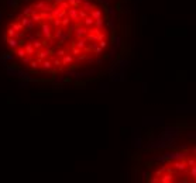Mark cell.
Returning a JSON list of instances; mask_svg holds the SVG:
<instances>
[{"mask_svg": "<svg viewBox=\"0 0 196 183\" xmlns=\"http://www.w3.org/2000/svg\"><path fill=\"white\" fill-rule=\"evenodd\" d=\"M16 34H17V31H16V30H14V28H12V27H9V28H7V37H16Z\"/></svg>", "mask_w": 196, "mask_h": 183, "instance_id": "5b68a950", "label": "cell"}, {"mask_svg": "<svg viewBox=\"0 0 196 183\" xmlns=\"http://www.w3.org/2000/svg\"><path fill=\"white\" fill-rule=\"evenodd\" d=\"M1 17H3V14H1V13H0V20H1Z\"/></svg>", "mask_w": 196, "mask_h": 183, "instance_id": "ba28073f", "label": "cell"}, {"mask_svg": "<svg viewBox=\"0 0 196 183\" xmlns=\"http://www.w3.org/2000/svg\"><path fill=\"white\" fill-rule=\"evenodd\" d=\"M4 41L7 42V45H9V48L12 51H16L17 48H19V39L16 37H7V35H4Z\"/></svg>", "mask_w": 196, "mask_h": 183, "instance_id": "7a4b0ae2", "label": "cell"}, {"mask_svg": "<svg viewBox=\"0 0 196 183\" xmlns=\"http://www.w3.org/2000/svg\"><path fill=\"white\" fill-rule=\"evenodd\" d=\"M14 4H16L14 0H9V1H7V7H12V6H14Z\"/></svg>", "mask_w": 196, "mask_h": 183, "instance_id": "8992f818", "label": "cell"}, {"mask_svg": "<svg viewBox=\"0 0 196 183\" xmlns=\"http://www.w3.org/2000/svg\"><path fill=\"white\" fill-rule=\"evenodd\" d=\"M1 59H4V61H13V59H14V55L10 54V52H7V54H3V55H1Z\"/></svg>", "mask_w": 196, "mask_h": 183, "instance_id": "277c9868", "label": "cell"}, {"mask_svg": "<svg viewBox=\"0 0 196 183\" xmlns=\"http://www.w3.org/2000/svg\"><path fill=\"white\" fill-rule=\"evenodd\" d=\"M16 52V55L20 58V59H23L24 57H27V54H25V50H24V47H19L17 50L14 51Z\"/></svg>", "mask_w": 196, "mask_h": 183, "instance_id": "3957f363", "label": "cell"}, {"mask_svg": "<svg viewBox=\"0 0 196 183\" xmlns=\"http://www.w3.org/2000/svg\"><path fill=\"white\" fill-rule=\"evenodd\" d=\"M151 177L152 182L196 183V148L185 155H177L172 161L158 166Z\"/></svg>", "mask_w": 196, "mask_h": 183, "instance_id": "6da1fadb", "label": "cell"}, {"mask_svg": "<svg viewBox=\"0 0 196 183\" xmlns=\"http://www.w3.org/2000/svg\"><path fill=\"white\" fill-rule=\"evenodd\" d=\"M19 85H20V88H27V86H28V83L27 82H20Z\"/></svg>", "mask_w": 196, "mask_h": 183, "instance_id": "52a82bcc", "label": "cell"}]
</instances>
